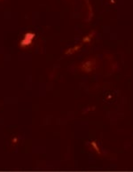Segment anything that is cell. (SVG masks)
I'll use <instances>...</instances> for the list:
<instances>
[{
    "instance_id": "obj_1",
    "label": "cell",
    "mask_w": 133,
    "mask_h": 172,
    "mask_svg": "<svg viewBox=\"0 0 133 172\" xmlns=\"http://www.w3.org/2000/svg\"><path fill=\"white\" fill-rule=\"evenodd\" d=\"M96 62L95 59H88L86 62H84L83 64V70H84L86 72H91L93 68H94V66H95Z\"/></svg>"
}]
</instances>
